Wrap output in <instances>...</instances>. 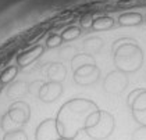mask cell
<instances>
[{"instance_id":"19","label":"cell","mask_w":146,"mask_h":140,"mask_svg":"<svg viewBox=\"0 0 146 140\" xmlns=\"http://www.w3.org/2000/svg\"><path fill=\"white\" fill-rule=\"evenodd\" d=\"M63 43H64V40L61 38V33H50L46 38V47L47 49H56Z\"/></svg>"},{"instance_id":"16","label":"cell","mask_w":146,"mask_h":140,"mask_svg":"<svg viewBox=\"0 0 146 140\" xmlns=\"http://www.w3.org/2000/svg\"><path fill=\"white\" fill-rule=\"evenodd\" d=\"M18 74V65H11V67H7L4 71H1L0 74V82L3 85H7L13 82L15 79V76Z\"/></svg>"},{"instance_id":"9","label":"cell","mask_w":146,"mask_h":140,"mask_svg":"<svg viewBox=\"0 0 146 140\" xmlns=\"http://www.w3.org/2000/svg\"><path fill=\"white\" fill-rule=\"evenodd\" d=\"M63 92H64L63 83H57V82L47 81L40 87L38 98L40 101H43V103H53V101H56V100L60 98V96L63 94Z\"/></svg>"},{"instance_id":"18","label":"cell","mask_w":146,"mask_h":140,"mask_svg":"<svg viewBox=\"0 0 146 140\" xmlns=\"http://www.w3.org/2000/svg\"><path fill=\"white\" fill-rule=\"evenodd\" d=\"M29 85H27L25 82H17V83H14L10 89H9V96L11 97H21L24 96L25 93H28L29 92Z\"/></svg>"},{"instance_id":"15","label":"cell","mask_w":146,"mask_h":140,"mask_svg":"<svg viewBox=\"0 0 146 140\" xmlns=\"http://www.w3.org/2000/svg\"><path fill=\"white\" fill-rule=\"evenodd\" d=\"M114 26V20L109 15H102V17H98L93 20V24H92V29L93 31H109Z\"/></svg>"},{"instance_id":"20","label":"cell","mask_w":146,"mask_h":140,"mask_svg":"<svg viewBox=\"0 0 146 140\" xmlns=\"http://www.w3.org/2000/svg\"><path fill=\"white\" fill-rule=\"evenodd\" d=\"M4 140H28L27 135L24 133L23 130H13V132H9L6 136H4Z\"/></svg>"},{"instance_id":"4","label":"cell","mask_w":146,"mask_h":140,"mask_svg":"<svg viewBox=\"0 0 146 140\" xmlns=\"http://www.w3.org/2000/svg\"><path fill=\"white\" fill-rule=\"evenodd\" d=\"M31 117V108L27 103L18 101L15 104H13L10 107V111L6 114V117L3 118V129L7 132L13 130H20V128L28 122V119Z\"/></svg>"},{"instance_id":"14","label":"cell","mask_w":146,"mask_h":140,"mask_svg":"<svg viewBox=\"0 0 146 140\" xmlns=\"http://www.w3.org/2000/svg\"><path fill=\"white\" fill-rule=\"evenodd\" d=\"M102 47H103V39L98 38V36H90L88 39L84 40V44H82V49L86 54H96L98 52H100Z\"/></svg>"},{"instance_id":"21","label":"cell","mask_w":146,"mask_h":140,"mask_svg":"<svg viewBox=\"0 0 146 140\" xmlns=\"http://www.w3.org/2000/svg\"><path fill=\"white\" fill-rule=\"evenodd\" d=\"M79 24H81V29H92L93 15H92V14H86V15H84V17L79 20Z\"/></svg>"},{"instance_id":"8","label":"cell","mask_w":146,"mask_h":140,"mask_svg":"<svg viewBox=\"0 0 146 140\" xmlns=\"http://www.w3.org/2000/svg\"><path fill=\"white\" fill-rule=\"evenodd\" d=\"M35 139L36 140H60L63 139L58 128H57L56 118H47L42 121L35 130Z\"/></svg>"},{"instance_id":"11","label":"cell","mask_w":146,"mask_h":140,"mask_svg":"<svg viewBox=\"0 0 146 140\" xmlns=\"http://www.w3.org/2000/svg\"><path fill=\"white\" fill-rule=\"evenodd\" d=\"M46 75L49 78L50 82H57V83H63L66 81L67 75V69L63 63H52L47 65L46 68Z\"/></svg>"},{"instance_id":"13","label":"cell","mask_w":146,"mask_h":140,"mask_svg":"<svg viewBox=\"0 0 146 140\" xmlns=\"http://www.w3.org/2000/svg\"><path fill=\"white\" fill-rule=\"evenodd\" d=\"M117 21H118V24L121 26H136V25L142 24L143 17H142V14L132 11V13H124V14H121Z\"/></svg>"},{"instance_id":"6","label":"cell","mask_w":146,"mask_h":140,"mask_svg":"<svg viewBox=\"0 0 146 140\" xmlns=\"http://www.w3.org/2000/svg\"><path fill=\"white\" fill-rule=\"evenodd\" d=\"M128 83H129L128 74H124L118 69H114L106 75L104 81H103V89L109 94H121L128 87Z\"/></svg>"},{"instance_id":"5","label":"cell","mask_w":146,"mask_h":140,"mask_svg":"<svg viewBox=\"0 0 146 140\" xmlns=\"http://www.w3.org/2000/svg\"><path fill=\"white\" fill-rule=\"evenodd\" d=\"M127 106L131 108L135 122L139 126H146V89L132 90L128 94Z\"/></svg>"},{"instance_id":"23","label":"cell","mask_w":146,"mask_h":140,"mask_svg":"<svg viewBox=\"0 0 146 140\" xmlns=\"http://www.w3.org/2000/svg\"><path fill=\"white\" fill-rule=\"evenodd\" d=\"M1 89H3V83L0 82V92H1Z\"/></svg>"},{"instance_id":"24","label":"cell","mask_w":146,"mask_h":140,"mask_svg":"<svg viewBox=\"0 0 146 140\" xmlns=\"http://www.w3.org/2000/svg\"><path fill=\"white\" fill-rule=\"evenodd\" d=\"M60 140H75V139H60Z\"/></svg>"},{"instance_id":"22","label":"cell","mask_w":146,"mask_h":140,"mask_svg":"<svg viewBox=\"0 0 146 140\" xmlns=\"http://www.w3.org/2000/svg\"><path fill=\"white\" fill-rule=\"evenodd\" d=\"M131 140H146V126H139L134 130Z\"/></svg>"},{"instance_id":"10","label":"cell","mask_w":146,"mask_h":140,"mask_svg":"<svg viewBox=\"0 0 146 140\" xmlns=\"http://www.w3.org/2000/svg\"><path fill=\"white\" fill-rule=\"evenodd\" d=\"M43 53H45V47L42 44H36L34 47L25 50L24 53L18 54V57H17V65H18V68L20 67H28V65H31L39 57H42Z\"/></svg>"},{"instance_id":"3","label":"cell","mask_w":146,"mask_h":140,"mask_svg":"<svg viewBox=\"0 0 146 140\" xmlns=\"http://www.w3.org/2000/svg\"><path fill=\"white\" fill-rule=\"evenodd\" d=\"M114 128L115 119L113 114L104 110H99L88 118V123L84 132L93 140H106L113 135Z\"/></svg>"},{"instance_id":"1","label":"cell","mask_w":146,"mask_h":140,"mask_svg":"<svg viewBox=\"0 0 146 140\" xmlns=\"http://www.w3.org/2000/svg\"><path fill=\"white\" fill-rule=\"evenodd\" d=\"M96 103L89 98L75 97L64 103L57 112V128L63 139H75L79 132H84L88 118L99 111Z\"/></svg>"},{"instance_id":"25","label":"cell","mask_w":146,"mask_h":140,"mask_svg":"<svg viewBox=\"0 0 146 140\" xmlns=\"http://www.w3.org/2000/svg\"><path fill=\"white\" fill-rule=\"evenodd\" d=\"M145 18H146V17H145Z\"/></svg>"},{"instance_id":"17","label":"cell","mask_w":146,"mask_h":140,"mask_svg":"<svg viewBox=\"0 0 146 140\" xmlns=\"http://www.w3.org/2000/svg\"><path fill=\"white\" fill-rule=\"evenodd\" d=\"M81 33H82V29H81L79 26L71 25V26L66 28V29L61 32V38H63L64 42H72V40L78 39L79 36H81Z\"/></svg>"},{"instance_id":"2","label":"cell","mask_w":146,"mask_h":140,"mask_svg":"<svg viewBox=\"0 0 146 140\" xmlns=\"http://www.w3.org/2000/svg\"><path fill=\"white\" fill-rule=\"evenodd\" d=\"M115 69L124 74H134L143 64V52L131 38L117 39L111 46Z\"/></svg>"},{"instance_id":"7","label":"cell","mask_w":146,"mask_h":140,"mask_svg":"<svg viewBox=\"0 0 146 140\" xmlns=\"http://www.w3.org/2000/svg\"><path fill=\"white\" fill-rule=\"evenodd\" d=\"M100 68L98 65H86L74 71V82L79 86H93L100 79Z\"/></svg>"},{"instance_id":"12","label":"cell","mask_w":146,"mask_h":140,"mask_svg":"<svg viewBox=\"0 0 146 140\" xmlns=\"http://www.w3.org/2000/svg\"><path fill=\"white\" fill-rule=\"evenodd\" d=\"M86 65H96V60L93 55L86 53H81V54H75L72 58H71V68H72V72L77 71L78 68L82 67H86Z\"/></svg>"}]
</instances>
